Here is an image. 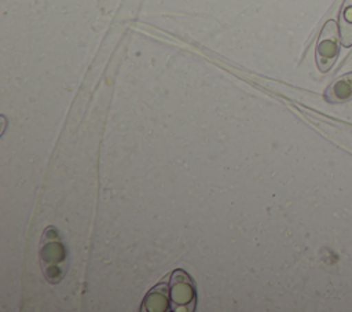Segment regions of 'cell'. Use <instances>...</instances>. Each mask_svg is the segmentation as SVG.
<instances>
[{"label": "cell", "mask_w": 352, "mask_h": 312, "mask_svg": "<svg viewBox=\"0 0 352 312\" xmlns=\"http://www.w3.org/2000/svg\"><path fill=\"white\" fill-rule=\"evenodd\" d=\"M173 275L176 278H172V283L169 285V297L176 305H194L195 304V291L191 282H188V276L183 271H173Z\"/></svg>", "instance_id": "cell-3"}, {"label": "cell", "mask_w": 352, "mask_h": 312, "mask_svg": "<svg viewBox=\"0 0 352 312\" xmlns=\"http://www.w3.org/2000/svg\"><path fill=\"white\" fill-rule=\"evenodd\" d=\"M338 36H340V29L336 21L333 19L327 21L322 27V32L319 34L318 44H316V65L322 73L329 71L338 56V51H340Z\"/></svg>", "instance_id": "cell-1"}, {"label": "cell", "mask_w": 352, "mask_h": 312, "mask_svg": "<svg viewBox=\"0 0 352 312\" xmlns=\"http://www.w3.org/2000/svg\"><path fill=\"white\" fill-rule=\"evenodd\" d=\"M41 245H43L41 260H43V265L45 264V276H47L52 268V263L65 261V249L60 241L56 238V231H54L51 227L43 235Z\"/></svg>", "instance_id": "cell-2"}, {"label": "cell", "mask_w": 352, "mask_h": 312, "mask_svg": "<svg viewBox=\"0 0 352 312\" xmlns=\"http://www.w3.org/2000/svg\"><path fill=\"white\" fill-rule=\"evenodd\" d=\"M340 41L344 47H352V0H344L340 19Z\"/></svg>", "instance_id": "cell-5"}, {"label": "cell", "mask_w": 352, "mask_h": 312, "mask_svg": "<svg viewBox=\"0 0 352 312\" xmlns=\"http://www.w3.org/2000/svg\"><path fill=\"white\" fill-rule=\"evenodd\" d=\"M324 98L330 103H344L352 99V71L340 76L326 89Z\"/></svg>", "instance_id": "cell-4"}]
</instances>
